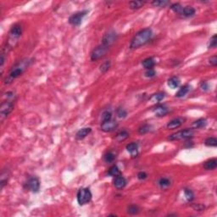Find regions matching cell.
Masks as SVG:
<instances>
[{
	"instance_id": "cell-5",
	"label": "cell",
	"mask_w": 217,
	"mask_h": 217,
	"mask_svg": "<svg viewBox=\"0 0 217 217\" xmlns=\"http://www.w3.org/2000/svg\"><path fill=\"white\" fill-rule=\"evenodd\" d=\"M92 197L93 195L89 188H81L77 193V202L80 205H84L91 201Z\"/></svg>"
},
{
	"instance_id": "cell-20",
	"label": "cell",
	"mask_w": 217,
	"mask_h": 217,
	"mask_svg": "<svg viewBox=\"0 0 217 217\" xmlns=\"http://www.w3.org/2000/svg\"><path fill=\"white\" fill-rule=\"evenodd\" d=\"M171 184V181L170 178L168 177H161L160 179L158 181V185L159 186V188L162 189H165V188H169Z\"/></svg>"
},
{
	"instance_id": "cell-3",
	"label": "cell",
	"mask_w": 217,
	"mask_h": 217,
	"mask_svg": "<svg viewBox=\"0 0 217 217\" xmlns=\"http://www.w3.org/2000/svg\"><path fill=\"white\" fill-rule=\"evenodd\" d=\"M7 100L2 102L0 106V120L3 122L9 114L11 113L15 107V93L14 92H8L6 93Z\"/></svg>"
},
{
	"instance_id": "cell-40",
	"label": "cell",
	"mask_w": 217,
	"mask_h": 217,
	"mask_svg": "<svg viewBox=\"0 0 217 217\" xmlns=\"http://www.w3.org/2000/svg\"><path fill=\"white\" fill-rule=\"evenodd\" d=\"M155 75H156V72H155V70L153 69L147 70V71L145 72V76L146 77H149V78H152Z\"/></svg>"
},
{
	"instance_id": "cell-43",
	"label": "cell",
	"mask_w": 217,
	"mask_h": 217,
	"mask_svg": "<svg viewBox=\"0 0 217 217\" xmlns=\"http://www.w3.org/2000/svg\"><path fill=\"white\" fill-rule=\"evenodd\" d=\"M200 87H201L202 90H204V91H207L209 89V84L206 81H202Z\"/></svg>"
},
{
	"instance_id": "cell-38",
	"label": "cell",
	"mask_w": 217,
	"mask_h": 217,
	"mask_svg": "<svg viewBox=\"0 0 217 217\" xmlns=\"http://www.w3.org/2000/svg\"><path fill=\"white\" fill-rule=\"evenodd\" d=\"M216 45H217V37H216V35H214V36L209 39V41L208 48L209 49H214V48L216 47Z\"/></svg>"
},
{
	"instance_id": "cell-13",
	"label": "cell",
	"mask_w": 217,
	"mask_h": 217,
	"mask_svg": "<svg viewBox=\"0 0 217 217\" xmlns=\"http://www.w3.org/2000/svg\"><path fill=\"white\" fill-rule=\"evenodd\" d=\"M114 185L117 189H122L127 185V180L125 179V177H122L121 175L117 176L114 179Z\"/></svg>"
},
{
	"instance_id": "cell-11",
	"label": "cell",
	"mask_w": 217,
	"mask_h": 217,
	"mask_svg": "<svg viewBox=\"0 0 217 217\" xmlns=\"http://www.w3.org/2000/svg\"><path fill=\"white\" fill-rule=\"evenodd\" d=\"M118 127V122L115 121V120H110L107 121H103L101 123V130L105 132H113L114 130H116Z\"/></svg>"
},
{
	"instance_id": "cell-32",
	"label": "cell",
	"mask_w": 217,
	"mask_h": 217,
	"mask_svg": "<svg viewBox=\"0 0 217 217\" xmlns=\"http://www.w3.org/2000/svg\"><path fill=\"white\" fill-rule=\"evenodd\" d=\"M151 129H152V127H151L150 125L144 124V125H142V127H139L138 132L140 134L148 133V132H150Z\"/></svg>"
},
{
	"instance_id": "cell-27",
	"label": "cell",
	"mask_w": 217,
	"mask_h": 217,
	"mask_svg": "<svg viewBox=\"0 0 217 217\" xmlns=\"http://www.w3.org/2000/svg\"><path fill=\"white\" fill-rule=\"evenodd\" d=\"M165 93L159 92V93H155V94L152 95V97L150 98V100L151 101L158 103V102H160L161 100H163V99H165Z\"/></svg>"
},
{
	"instance_id": "cell-15",
	"label": "cell",
	"mask_w": 217,
	"mask_h": 217,
	"mask_svg": "<svg viewBox=\"0 0 217 217\" xmlns=\"http://www.w3.org/2000/svg\"><path fill=\"white\" fill-rule=\"evenodd\" d=\"M9 171L8 170H3L1 173V176H0V188L3 189L4 188V186L8 183L9 179Z\"/></svg>"
},
{
	"instance_id": "cell-17",
	"label": "cell",
	"mask_w": 217,
	"mask_h": 217,
	"mask_svg": "<svg viewBox=\"0 0 217 217\" xmlns=\"http://www.w3.org/2000/svg\"><path fill=\"white\" fill-rule=\"evenodd\" d=\"M91 132H92V129L90 127L81 128V129H80V130L77 132L75 137H76V139H78V140L84 139L86 137L88 136V135L91 133Z\"/></svg>"
},
{
	"instance_id": "cell-35",
	"label": "cell",
	"mask_w": 217,
	"mask_h": 217,
	"mask_svg": "<svg viewBox=\"0 0 217 217\" xmlns=\"http://www.w3.org/2000/svg\"><path fill=\"white\" fill-rule=\"evenodd\" d=\"M116 159V155L114 154L112 152H108L107 153H105L104 156V161L106 163H111L113 162Z\"/></svg>"
},
{
	"instance_id": "cell-28",
	"label": "cell",
	"mask_w": 217,
	"mask_h": 217,
	"mask_svg": "<svg viewBox=\"0 0 217 217\" xmlns=\"http://www.w3.org/2000/svg\"><path fill=\"white\" fill-rule=\"evenodd\" d=\"M206 124H207V121H206L205 119L201 118L197 120L196 121H194V124H193V127L194 128H201L205 127Z\"/></svg>"
},
{
	"instance_id": "cell-23",
	"label": "cell",
	"mask_w": 217,
	"mask_h": 217,
	"mask_svg": "<svg viewBox=\"0 0 217 217\" xmlns=\"http://www.w3.org/2000/svg\"><path fill=\"white\" fill-rule=\"evenodd\" d=\"M129 136H130V135H129V132H128L127 131H126V130L121 131V132H118L117 135H116V140L119 142H123V141H125V140H127V139L129 137Z\"/></svg>"
},
{
	"instance_id": "cell-26",
	"label": "cell",
	"mask_w": 217,
	"mask_h": 217,
	"mask_svg": "<svg viewBox=\"0 0 217 217\" xmlns=\"http://www.w3.org/2000/svg\"><path fill=\"white\" fill-rule=\"evenodd\" d=\"M108 175H109V176H111V177H117V176L121 175V171L119 170V168L117 167V165H113V166L109 170V171H108Z\"/></svg>"
},
{
	"instance_id": "cell-42",
	"label": "cell",
	"mask_w": 217,
	"mask_h": 217,
	"mask_svg": "<svg viewBox=\"0 0 217 217\" xmlns=\"http://www.w3.org/2000/svg\"><path fill=\"white\" fill-rule=\"evenodd\" d=\"M147 177H148V175H147V173L144 172V171H141V172H139V173L137 174V178H138L139 180H145Z\"/></svg>"
},
{
	"instance_id": "cell-6",
	"label": "cell",
	"mask_w": 217,
	"mask_h": 217,
	"mask_svg": "<svg viewBox=\"0 0 217 217\" xmlns=\"http://www.w3.org/2000/svg\"><path fill=\"white\" fill-rule=\"evenodd\" d=\"M109 49L110 48H108L107 46H105L104 44H100L99 46H97L95 49H93V50L91 53V55H90L91 60H99L103 57H104L108 51H109Z\"/></svg>"
},
{
	"instance_id": "cell-24",
	"label": "cell",
	"mask_w": 217,
	"mask_h": 217,
	"mask_svg": "<svg viewBox=\"0 0 217 217\" xmlns=\"http://www.w3.org/2000/svg\"><path fill=\"white\" fill-rule=\"evenodd\" d=\"M142 66L144 67L146 70L153 69V67L155 65V60L153 58H147L142 62Z\"/></svg>"
},
{
	"instance_id": "cell-7",
	"label": "cell",
	"mask_w": 217,
	"mask_h": 217,
	"mask_svg": "<svg viewBox=\"0 0 217 217\" xmlns=\"http://www.w3.org/2000/svg\"><path fill=\"white\" fill-rule=\"evenodd\" d=\"M87 11L84 10V11L76 12L75 14H73L69 18V23L74 26H80L81 21L83 20V18L87 15Z\"/></svg>"
},
{
	"instance_id": "cell-2",
	"label": "cell",
	"mask_w": 217,
	"mask_h": 217,
	"mask_svg": "<svg viewBox=\"0 0 217 217\" xmlns=\"http://www.w3.org/2000/svg\"><path fill=\"white\" fill-rule=\"evenodd\" d=\"M32 60L30 59H23V60L18 62L17 64L15 65V66L13 67L9 72L8 77L6 78L4 83L5 84H9L11 83V81L15 79L18 78L19 76L22 75L24 73V71L26 70L30 65L32 64Z\"/></svg>"
},
{
	"instance_id": "cell-9",
	"label": "cell",
	"mask_w": 217,
	"mask_h": 217,
	"mask_svg": "<svg viewBox=\"0 0 217 217\" xmlns=\"http://www.w3.org/2000/svg\"><path fill=\"white\" fill-rule=\"evenodd\" d=\"M22 34V26L20 24H15L12 26L9 32V43L14 40H17Z\"/></svg>"
},
{
	"instance_id": "cell-21",
	"label": "cell",
	"mask_w": 217,
	"mask_h": 217,
	"mask_svg": "<svg viewBox=\"0 0 217 217\" xmlns=\"http://www.w3.org/2000/svg\"><path fill=\"white\" fill-rule=\"evenodd\" d=\"M190 89H191V87L189 86V85H184L183 87H182L181 88L179 89V91L177 92V94H176V97L177 98H183V97H185L187 94H188V93L190 91Z\"/></svg>"
},
{
	"instance_id": "cell-44",
	"label": "cell",
	"mask_w": 217,
	"mask_h": 217,
	"mask_svg": "<svg viewBox=\"0 0 217 217\" xmlns=\"http://www.w3.org/2000/svg\"><path fill=\"white\" fill-rule=\"evenodd\" d=\"M193 207H194V209H196V210H202L204 208L203 205H200V204H195V205H193Z\"/></svg>"
},
{
	"instance_id": "cell-18",
	"label": "cell",
	"mask_w": 217,
	"mask_h": 217,
	"mask_svg": "<svg viewBox=\"0 0 217 217\" xmlns=\"http://www.w3.org/2000/svg\"><path fill=\"white\" fill-rule=\"evenodd\" d=\"M195 12H196V10L192 6H186V7H183L181 15H183L184 17H191V16L194 15Z\"/></svg>"
},
{
	"instance_id": "cell-12",
	"label": "cell",
	"mask_w": 217,
	"mask_h": 217,
	"mask_svg": "<svg viewBox=\"0 0 217 217\" xmlns=\"http://www.w3.org/2000/svg\"><path fill=\"white\" fill-rule=\"evenodd\" d=\"M184 122H185V118H183V117H177V118L172 119L171 121H170L168 122L166 127H167L168 129H171V130L177 129V128H179Z\"/></svg>"
},
{
	"instance_id": "cell-1",
	"label": "cell",
	"mask_w": 217,
	"mask_h": 217,
	"mask_svg": "<svg viewBox=\"0 0 217 217\" xmlns=\"http://www.w3.org/2000/svg\"><path fill=\"white\" fill-rule=\"evenodd\" d=\"M153 37V32L150 28H145L138 32H137L132 41H131L130 48L132 49H139L142 46H144L151 40Z\"/></svg>"
},
{
	"instance_id": "cell-22",
	"label": "cell",
	"mask_w": 217,
	"mask_h": 217,
	"mask_svg": "<svg viewBox=\"0 0 217 217\" xmlns=\"http://www.w3.org/2000/svg\"><path fill=\"white\" fill-rule=\"evenodd\" d=\"M180 82H181V81H180L179 77L172 76V77H171V78L168 80V86L171 87V88H172V89H175V88L179 87Z\"/></svg>"
},
{
	"instance_id": "cell-19",
	"label": "cell",
	"mask_w": 217,
	"mask_h": 217,
	"mask_svg": "<svg viewBox=\"0 0 217 217\" xmlns=\"http://www.w3.org/2000/svg\"><path fill=\"white\" fill-rule=\"evenodd\" d=\"M217 167V160L215 159H211L207 160L204 165V168L207 170V171H212L214 170Z\"/></svg>"
},
{
	"instance_id": "cell-10",
	"label": "cell",
	"mask_w": 217,
	"mask_h": 217,
	"mask_svg": "<svg viewBox=\"0 0 217 217\" xmlns=\"http://www.w3.org/2000/svg\"><path fill=\"white\" fill-rule=\"evenodd\" d=\"M26 188L32 193H38L40 189V182L37 177H31L26 183Z\"/></svg>"
},
{
	"instance_id": "cell-34",
	"label": "cell",
	"mask_w": 217,
	"mask_h": 217,
	"mask_svg": "<svg viewBox=\"0 0 217 217\" xmlns=\"http://www.w3.org/2000/svg\"><path fill=\"white\" fill-rule=\"evenodd\" d=\"M171 9L173 10L175 13H177L178 15H181V13L183 11V6L180 3H173L171 5Z\"/></svg>"
},
{
	"instance_id": "cell-33",
	"label": "cell",
	"mask_w": 217,
	"mask_h": 217,
	"mask_svg": "<svg viewBox=\"0 0 217 217\" xmlns=\"http://www.w3.org/2000/svg\"><path fill=\"white\" fill-rule=\"evenodd\" d=\"M204 144L208 147H216L217 139L215 137H209L204 141Z\"/></svg>"
},
{
	"instance_id": "cell-36",
	"label": "cell",
	"mask_w": 217,
	"mask_h": 217,
	"mask_svg": "<svg viewBox=\"0 0 217 217\" xmlns=\"http://www.w3.org/2000/svg\"><path fill=\"white\" fill-rule=\"evenodd\" d=\"M127 212L130 214H138L139 212H140V209H139L138 206L132 204V205H130L129 207H128Z\"/></svg>"
},
{
	"instance_id": "cell-25",
	"label": "cell",
	"mask_w": 217,
	"mask_h": 217,
	"mask_svg": "<svg viewBox=\"0 0 217 217\" xmlns=\"http://www.w3.org/2000/svg\"><path fill=\"white\" fill-rule=\"evenodd\" d=\"M145 2L142 1H131L129 3V8L132 9H138L144 5Z\"/></svg>"
},
{
	"instance_id": "cell-14",
	"label": "cell",
	"mask_w": 217,
	"mask_h": 217,
	"mask_svg": "<svg viewBox=\"0 0 217 217\" xmlns=\"http://www.w3.org/2000/svg\"><path fill=\"white\" fill-rule=\"evenodd\" d=\"M153 111L157 116H159V117L165 116L169 112L167 107H165V105H162V104H158L156 107L153 109Z\"/></svg>"
},
{
	"instance_id": "cell-37",
	"label": "cell",
	"mask_w": 217,
	"mask_h": 217,
	"mask_svg": "<svg viewBox=\"0 0 217 217\" xmlns=\"http://www.w3.org/2000/svg\"><path fill=\"white\" fill-rule=\"evenodd\" d=\"M112 119V113L109 110H105L104 113L102 114V122L107 121Z\"/></svg>"
},
{
	"instance_id": "cell-30",
	"label": "cell",
	"mask_w": 217,
	"mask_h": 217,
	"mask_svg": "<svg viewBox=\"0 0 217 217\" xmlns=\"http://www.w3.org/2000/svg\"><path fill=\"white\" fill-rule=\"evenodd\" d=\"M184 195H185L186 199L188 200V202H191V201H193L194 199V194L191 189L185 188L184 189Z\"/></svg>"
},
{
	"instance_id": "cell-16",
	"label": "cell",
	"mask_w": 217,
	"mask_h": 217,
	"mask_svg": "<svg viewBox=\"0 0 217 217\" xmlns=\"http://www.w3.org/2000/svg\"><path fill=\"white\" fill-rule=\"evenodd\" d=\"M127 150L131 153L132 157H137L138 151V143L137 142H131L127 145Z\"/></svg>"
},
{
	"instance_id": "cell-41",
	"label": "cell",
	"mask_w": 217,
	"mask_h": 217,
	"mask_svg": "<svg viewBox=\"0 0 217 217\" xmlns=\"http://www.w3.org/2000/svg\"><path fill=\"white\" fill-rule=\"evenodd\" d=\"M209 63L213 65V66H216L217 65V57L216 56H212L210 59H209Z\"/></svg>"
},
{
	"instance_id": "cell-29",
	"label": "cell",
	"mask_w": 217,
	"mask_h": 217,
	"mask_svg": "<svg viewBox=\"0 0 217 217\" xmlns=\"http://www.w3.org/2000/svg\"><path fill=\"white\" fill-rule=\"evenodd\" d=\"M170 3H170L169 1H165V0H157V1L152 2L151 4L155 6V7H160V8H162V7H166V6L169 5Z\"/></svg>"
},
{
	"instance_id": "cell-31",
	"label": "cell",
	"mask_w": 217,
	"mask_h": 217,
	"mask_svg": "<svg viewBox=\"0 0 217 217\" xmlns=\"http://www.w3.org/2000/svg\"><path fill=\"white\" fill-rule=\"evenodd\" d=\"M110 66H111V62H110V60H107L105 61V62H104V63L100 65L99 70H100V71H101L102 73H105L107 72L108 70H110Z\"/></svg>"
},
{
	"instance_id": "cell-4",
	"label": "cell",
	"mask_w": 217,
	"mask_h": 217,
	"mask_svg": "<svg viewBox=\"0 0 217 217\" xmlns=\"http://www.w3.org/2000/svg\"><path fill=\"white\" fill-rule=\"evenodd\" d=\"M194 135V131L193 129H184V130L179 131L175 133H172L171 135L168 137V139L171 141H177V140H185V139H189L193 137Z\"/></svg>"
},
{
	"instance_id": "cell-39",
	"label": "cell",
	"mask_w": 217,
	"mask_h": 217,
	"mask_svg": "<svg viewBox=\"0 0 217 217\" xmlns=\"http://www.w3.org/2000/svg\"><path fill=\"white\" fill-rule=\"evenodd\" d=\"M116 113H117V116H118V117H120V118H125L126 116H127V110H125V109H123V108H119Z\"/></svg>"
},
{
	"instance_id": "cell-8",
	"label": "cell",
	"mask_w": 217,
	"mask_h": 217,
	"mask_svg": "<svg viewBox=\"0 0 217 217\" xmlns=\"http://www.w3.org/2000/svg\"><path fill=\"white\" fill-rule=\"evenodd\" d=\"M117 38H118V35L116 32L110 31L104 36L103 40H102L103 41L102 44H104L105 46H107L108 48H110V46H112L116 43V40H117Z\"/></svg>"
}]
</instances>
